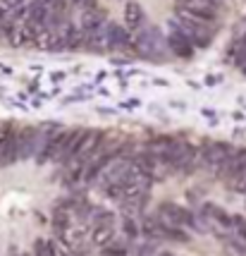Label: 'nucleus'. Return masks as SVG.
<instances>
[{
	"label": "nucleus",
	"mask_w": 246,
	"mask_h": 256,
	"mask_svg": "<svg viewBox=\"0 0 246 256\" xmlns=\"http://www.w3.org/2000/svg\"><path fill=\"white\" fill-rule=\"evenodd\" d=\"M203 213H208L213 220H218V223L225 225V228L232 225V216H227V213H225L220 206H215V204H203Z\"/></svg>",
	"instance_id": "f8f14e48"
},
{
	"label": "nucleus",
	"mask_w": 246,
	"mask_h": 256,
	"mask_svg": "<svg viewBox=\"0 0 246 256\" xmlns=\"http://www.w3.org/2000/svg\"><path fill=\"white\" fill-rule=\"evenodd\" d=\"M124 24H127V29H139L144 24V10H141V5H136V2H127L124 5Z\"/></svg>",
	"instance_id": "6e6552de"
},
{
	"label": "nucleus",
	"mask_w": 246,
	"mask_h": 256,
	"mask_svg": "<svg viewBox=\"0 0 246 256\" xmlns=\"http://www.w3.org/2000/svg\"><path fill=\"white\" fill-rule=\"evenodd\" d=\"M72 225V218H69V211H55L53 216V228H55L57 234H62Z\"/></svg>",
	"instance_id": "ddd939ff"
},
{
	"label": "nucleus",
	"mask_w": 246,
	"mask_h": 256,
	"mask_svg": "<svg viewBox=\"0 0 246 256\" xmlns=\"http://www.w3.org/2000/svg\"><path fill=\"white\" fill-rule=\"evenodd\" d=\"M105 24V12L96 5V0H84L81 12V32H96Z\"/></svg>",
	"instance_id": "39448f33"
},
{
	"label": "nucleus",
	"mask_w": 246,
	"mask_h": 256,
	"mask_svg": "<svg viewBox=\"0 0 246 256\" xmlns=\"http://www.w3.org/2000/svg\"><path fill=\"white\" fill-rule=\"evenodd\" d=\"M112 237H115V232H112V225H103L98 223L96 228H93V234H91V242L96 246H105L108 242H110Z\"/></svg>",
	"instance_id": "1a4fd4ad"
},
{
	"label": "nucleus",
	"mask_w": 246,
	"mask_h": 256,
	"mask_svg": "<svg viewBox=\"0 0 246 256\" xmlns=\"http://www.w3.org/2000/svg\"><path fill=\"white\" fill-rule=\"evenodd\" d=\"M38 144V134L31 127H24L22 132H17V154L19 158H31Z\"/></svg>",
	"instance_id": "423d86ee"
},
{
	"label": "nucleus",
	"mask_w": 246,
	"mask_h": 256,
	"mask_svg": "<svg viewBox=\"0 0 246 256\" xmlns=\"http://www.w3.org/2000/svg\"><path fill=\"white\" fill-rule=\"evenodd\" d=\"M156 218H158V223H160V228H165V225H191V228H199L196 218L187 208H182V206L172 204V201H163L158 206Z\"/></svg>",
	"instance_id": "f257e3e1"
},
{
	"label": "nucleus",
	"mask_w": 246,
	"mask_h": 256,
	"mask_svg": "<svg viewBox=\"0 0 246 256\" xmlns=\"http://www.w3.org/2000/svg\"><path fill=\"white\" fill-rule=\"evenodd\" d=\"M163 230V237L165 240H172V242H182V244H187L191 237L187 234V230H182V225H165V228H160Z\"/></svg>",
	"instance_id": "9b49d317"
},
{
	"label": "nucleus",
	"mask_w": 246,
	"mask_h": 256,
	"mask_svg": "<svg viewBox=\"0 0 246 256\" xmlns=\"http://www.w3.org/2000/svg\"><path fill=\"white\" fill-rule=\"evenodd\" d=\"M141 232H144L148 240L163 237V230H160V223H158L156 216H144V220H141Z\"/></svg>",
	"instance_id": "9d476101"
},
{
	"label": "nucleus",
	"mask_w": 246,
	"mask_h": 256,
	"mask_svg": "<svg viewBox=\"0 0 246 256\" xmlns=\"http://www.w3.org/2000/svg\"><path fill=\"white\" fill-rule=\"evenodd\" d=\"M24 256H31V254H24Z\"/></svg>",
	"instance_id": "a211bd4d"
},
{
	"label": "nucleus",
	"mask_w": 246,
	"mask_h": 256,
	"mask_svg": "<svg viewBox=\"0 0 246 256\" xmlns=\"http://www.w3.org/2000/svg\"><path fill=\"white\" fill-rule=\"evenodd\" d=\"M101 34L103 41H105V48H129L132 46V36L122 24H103Z\"/></svg>",
	"instance_id": "20e7f679"
},
{
	"label": "nucleus",
	"mask_w": 246,
	"mask_h": 256,
	"mask_svg": "<svg viewBox=\"0 0 246 256\" xmlns=\"http://www.w3.org/2000/svg\"><path fill=\"white\" fill-rule=\"evenodd\" d=\"M163 48H165V38H163L160 32L153 29V26L146 29V32L136 38V50L146 58H158L160 53H163Z\"/></svg>",
	"instance_id": "f03ea898"
},
{
	"label": "nucleus",
	"mask_w": 246,
	"mask_h": 256,
	"mask_svg": "<svg viewBox=\"0 0 246 256\" xmlns=\"http://www.w3.org/2000/svg\"><path fill=\"white\" fill-rule=\"evenodd\" d=\"M227 156H230V146L227 144H208L206 151H203V160L208 166H220Z\"/></svg>",
	"instance_id": "0eeeda50"
},
{
	"label": "nucleus",
	"mask_w": 246,
	"mask_h": 256,
	"mask_svg": "<svg viewBox=\"0 0 246 256\" xmlns=\"http://www.w3.org/2000/svg\"><path fill=\"white\" fill-rule=\"evenodd\" d=\"M122 230H124V232H127V237H139V225H136L134 220L129 218V216L124 218V223H122Z\"/></svg>",
	"instance_id": "2eb2a0df"
},
{
	"label": "nucleus",
	"mask_w": 246,
	"mask_h": 256,
	"mask_svg": "<svg viewBox=\"0 0 246 256\" xmlns=\"http://www.w3.org/2000/svg\"><path fill=\"white\" fill-rule=\"evenodd\" d=\"M34 254L36 256H45V240H36L34 242Z\"/></svg>",
	"instance_id": "dca6fc26"
},
{
	"label": "nucleus",
	"mask_w": 246,
	"mask_h": 256,
	"mask_svg": "<svg viewBox=\"0 0 246 256\" xmlns=\"http://www.w3.org/2000/svg\"><path fill=\"white\" fill-rule=\"evenodd\" d=\"M160 256H172V254H160Z\"/></svg>",
	"instance_id": "f3484780"
},
{
	"label": "nucleus",
	"mask_w": 246,
	"mask_h": 256,
	"mask_svg": "<svg viewBox=\"0 0 246 256\" xmlns=\"http://www.w3.org/2000/svg\"><path fill=\"white\" fill-rule=\"evenodd\" d=\"M103 249V256H127V246L122 244V242H108L105 246H101Z\"/></svg>",
	"instance_id": "4468645a"
},
{
	"label": "nucleus",
	"mask_w": 246,
	"mask_h": 256,
	"mask_svg": "<svg viewBox=\"0 0 246 256\" xmlns=\"http://www.w3.org/2000/svg\"><path fill=\"white\" fill-rule=\"evenodd\" d=\"M165 46H168L170 50H172L175 56H179V58H191V53H194L191 41L187 38V34L177 26L175 20L170 22V34H168V38H165Z\"/></svg>",
	"instance_id": "7ed1b4c3"
}]
</instances>
